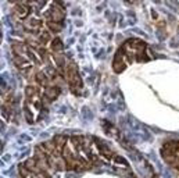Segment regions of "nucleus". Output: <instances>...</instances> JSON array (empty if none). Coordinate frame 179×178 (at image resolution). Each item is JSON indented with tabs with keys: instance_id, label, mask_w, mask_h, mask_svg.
<instances>
[{
	"instance_id": "1",
	"label": "nucleus",
	"mask_w": 179,
	"mask_h": 178,
	"mask_svg": "<svg viewBox=\"0 0 179 178\" xmlns=\"http://www.w3.org/2000/svg\"><path fill=\"white\" fill-rule=\"evenodd\" d=\"M60 93V90H58V88H50L46 90V96L49 97L50 100H53L54 97H57V95Z\"/></svg>"
},
{
	"instance_id": "2",
	"label": "nucleus",
	"mask_w": 179,
	"mask_h": 178,
	"mask_svg": "<svg viewBox=\"0 0 179 178\" xmlns=\"http://www.w3.org/2000/svg\"><path fill=\"white\" fill-rule=\"evenodd\" d=\"M54 142L57 143L56 146H58V149H61L63 145L65 143V138L64 136H56V138H54Z\"/></svg>"
},
{
	"instance_id": "3",
	"label": "nucleus",
	"mask_w": 179,
	"mask_h": 178,
	"mask_svg": "<svg viewBox=\"0 0 179 178\" xmlns=\"http://www.w3.org/2000/svg\"><path fill=\"white\" fill-rule=\"evenodd\" d=\"M61 47H63V46H61V41H60V39L53 41V49H54V50H60Z\"/></svg>"
},
{
	"instance_id": "4",
	"label": "nucleus",
	"mask_w": 179,
	"mask_h": 178,
	"mask_svg": "<svg viewBox=\"0 0 179 178\" xmlns=\"http://www.w3.org/2000/svg\"><path fill=\"white\" fill-rule=\"evenodd\" d=\"M26 93L31 96V95H33V93H36V90H35L33 88H28V89H26Z\"/></svg>"
}]
</instances>
